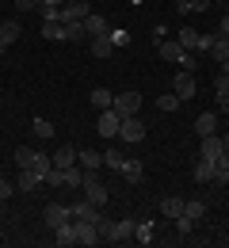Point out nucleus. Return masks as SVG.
I'll return each instance as SVG.
<instances>
[{
    "instance_id": "37998d69",
    "label": "nucleus",
    "mask_w": 229,
    "mask_h": 248,
    "mask_svg": "<svg viewBox=\"0 0 229 248\" xmlns=\"http://www.w3.org/2000/svg\"><path fill=\"white\" fill-rule=\"evenodd\" d=\"M111 42H115V46H130V34L126 31H111Z\"/></svg>"
},
{
    "instance_id": "3c124183",
    "label": "nucleus",
    "mask_w": 229,
    "mask_h": 248,
    "mask_svg": "<svg viewBox=\"0 0 229 248\" xmlns=\"http://www.w3.org/2000/svg\"><path fill=\"white\" fill-rule=\"evenodd\" d=\"M222 184H226V187H229V172H226V180H222Z\"/></svg>"
},
{
    "instance_id": "58836bf2",
    "label": "nucleus",
    "mask_w": 229,
    "mask_h": 248,
    "mask_svg": "<svg viewBox=\"0 0 229 248\" xmlns=\"http://www.w3.org/2000/svg\"><path fill=\"white\" fill-rule=\"evenodd\" d=\"M214 95H218V99L229 95V73H218V77H214Z\"/></svg>"
},
{
    "instance_id": "f3484780",
    "label": "nucleus",
    "mask_w": 229,
    "mask_h": 248,
    "mask_svg": "<svg viewBox=\"0 0 229 248\" xmlns=\"http://www.w3.org/2000/svg\"><path fill=\"white\" fill-rule=\"evenodd\" d=\"M61 4H65V0H42V4H38L42 23H50V19H54V23H61Z\"/></svg>"
},
{
    "instance_id": "2eb2a0df",
    "label": "nucleus",
    "mask_w": 229,
    "mask_h": 248,
    "mask_svg": "<svg viewBox=\"0 0 229 248\" xmlns=\"http://www.w3.org/2000/svg\"><path fill=\"white\" fill-rule=\"evenodd\" d=\"M157 54H161L164 62L180 65V58H183V46H180V42H172V38H164V42H157Z\"/></svg>"
},
{
    "instance_id": "c03bdc74",
    "label": "nucleus",
    "mask_w": 229,
    "mask_h": 248,
    "mask_svg": "<svg viewBox=\"0 0 229 248\" xmlns=\"http://www.w3.org/2000/svg\"><path fill=\"white\" fill-rule=\"evenodd\" d=\"M12 195H15V184H8V180H0V202H4V199H12Z\"/></svg>"
},
{
    "instance_id": "f8f14e48",
    "label": "nucleus",
    "mask_w": 229,
    "mask_h": 248,
    "mask_svg": "<svg viewBox=\"0 0 229 248\" xmlns=\"http://www.w3.org/2000/svg\"><path fill=\"white\" fill-rule=\"evenodd\" d=\"M198 153H202V160H218V156L226 153V149H222V134H206Z\"/></svg>"
},
{
    "instance_id": "b1692460",
    "label": "nucleus",
    "mask_w": 229,
    "mask_h": 248,
    "mask_svg": "<svg viewBox=\"0 0 229 248\" xmlns=\"http://www.w3.org/2000/svg\"><path fill=\"white\" fill-rule=\"evenodd\" d=\"M76 164H80V168H88V172H96L99 164H103V153H92V149H84V153H80V149H76Z\"/></svg>"
},
{
    "instance_id": "e433bc0d",
    "label": "nucleus",
    "mask_w": 229,
    "mask_h": 248,
    "mask_svg": "<svg viewBox=\"0 0 229 248\" xmlns=\"http://www.w3.org/2000/svg\"><path fill=\"white\" fill-rule=\"evenodd\" d=\"M88 34H84V23H69L65 27V42H84Z\"/></svg>"
},
{
    "instance_id": "f03ea898",
    "label": "nucleus",
    "mask_w": 229,
    "mask_h": 248,
    "mask_svg": "<svg viewBox=\"0 0 229 248\" xmlns=\"http://www.w3.org/2000/svg\"><path fill=\"white\" fill-rule=\"evenodd\" d=\"M46 184H58V187H80L84 184V168L73 164V168H50Z\"/></svg>"
},
{
    "instance_id": "473e14b6",
    "label": "nucleus",
    "mask_w": 229,
    "mask_h": 248,
    "mask_svg": "<svg viewBox=\"0 0 229 248\" xmlns=\"http://www.w3.org/2000/svg\"><path fill=\"white\" fill-rule=\"evenodd\" d=\"M31 130H34V138H42V141L54 138V123L50 119H31Z\"/></svg>"
},
{
    "instance_id": "412c9836",
    "label": "nucleus",
    "mask_w": 229,
    "mask_h": 248,
    "mask_svg": "<svg viewBox=\"0 0 229 248\" xmlns=\"http://www.w3.org/2000/svg\"><path fill=\"white\" fill-rule=\"evenodd\" d=\"M107 31H111V23H107L103 16H96V12L84 19V34H88V38H96V34H107Z\"/></svg>"
},
{
    "instance_id": "9b49d317",
    "label": "nucleus",
    "mask_w": 229,
    "mask_h": 248,
    "mask_svg": "<svg viewBox=\"0 0 229 248\" xmlns=\"http://www.w3.org/2000/svg\"><path fill=\"white\" fill-rule=\"evenodd\" d=\"M69 210H73V217H76V221H99V206L96 202H88V199H80V202H73V206H69Z\"/></svg>"
},
{
    "instance_id": "a18cd8bd",
    "label": "nucleus",
    "mask_w": 229,
    "mask_h": 248,
    "mask_svg": "<svg viewBox=\"0 0 229 248\" xmlns=\"http://www.w3.org/2000/svg\"><path fill=\"white\" fill-rule=\"evenodd\" d=\"M164 38H168V27H164V23H157V27H153V42H164Z\"/></svg>"
},
{
    "instance_id": "c85d7f7f",
    "label": "nucleus",
    "mask_w": 229,
    "mask_h": 248,
    "mask_svg": "<svg viewBox=\"0 0 229 248\" xmlns=\"http://www.w3.org/2000/svg\"><path fill=\"white\" fill-rule=\"evenodd\" d=\"M180 103H183V99H180L176 92H164V95H157V111H164V115H168V111H180Z\"/></svg>"
},
{
    "instance_id": "4468645a",
    "label": "nucleus",
    "mask_w": 229,
    "mask_h": 248,
    "mask_svg": "<svg viewBox=\"0 0 229 248\" xmlns=\"http://www.w3.org/2000/svg\"><path fill=\"white\" fill-rule=\"evenodd\" d=\"M46 184L38 172H31V168H19V180H15V191H38V187Z\"/></svg>"
},
{
    "instance_id": "393cba45",
    "label": "nucleus",
    "mask_w": 229,
    "mask_h": 248,
    "mask_svg": "<svg viewBox=\"0 0 229 248\" xmlns=\"http://www.w3.org/2000/svg\"><path fill=\"white\" fill-rule=\"evenodd\" d=\"M111 103H115V92H111V88H92V107H96V111H107Z\"/></svg>"
},
{
    "instance_id": "ea45409f",
    "label": "nucleus",
    "mask_w": 229,
    "mask_h": 248,
    "mask_svg": "<svg viewBox=\"0 0 229 248\" xmlns=\"http://www.w3.org/2000/svg\"><path fill=\"white\" fill-rule=\"evenodd\" d=\"M172 221H176V233H183V237H187V233H191V229H195V225H198V221H191V217H187V214L172 217Z\"/></svg>"
},
{
    "instance_id": "72a5a7b5",
    "label": "nucleus",
    "mask_w": 229,
    "mask_h": 248,
    "mask_svg": "<svg viewBox=\"0 0 229 248\" xmlns=\"http://www.w3.org/2000/svg\"><path fill=\"white\" fill-rule=\"evenodd\" d=\"M183 214L191 217V221H202V217H206V202H198V199H191V202H183Z\"/></svg>"
},
{
    "instance_id": "aec40b11",
    "label": "nucleus",
    "mask_w": 229,
    "mask_h": 248,
    "mask_svg": "<svg viewBox=\"0 0 229 248\" xmlns=\"http://www.w3.org/2000/svg\"><path fill=\"white\" fill-rule=\"evenodd\" d=\"M134 225H137V217H119V221H115V241H119V245L134 241Z\"/></svg>"
},
{
    "instance_id": "cd10ccee",
    "label": "nucleus",
    "mask_w": 229,
    "mask_h": 248,
    "mask_svg": "<svg viewBox=\"0 0 229 248\" xmlns=\"http://www.w3.org/2000/svg\"><path fill=\"white\" fill-rule=\"evenodd\" d=\"M96 229H99V241H103V245H119V241H115V221H111V217H99Z\"/></svg>"
},
{
    "instance_id": "6ab92c4d",
    "label": "nucleus",
    "mask_w": 229,
    "mask_h": 248,
    "mask_svg": "<svg viewBox=\"0 0 229 248\" xmlns=\"http://www.w3.org/2000/svg\"><path fill=\"white\" fill-rule=\"evenodd\" d=\"M119 172H122V180H126V184H141L145 164H141V160H122V168H119Z\"/></svg>"
},
{
    "instance_id": "a211bd4d",
    "label": "nucleus",
    "mask_w": 229,
    "mask_h": 248,
    "mask_svg": "<svg viewBox=\"0 0 229 248\" xmlns=\"http://www.w3.org/2000/svg\"><path fill=\"white\" fill-rule=\"evenodd\" d=\"M195 134H198V138H206V134H218V115H214V111H202V115L195 119Z\"/></svg>"
},
{
    "instance_id": "c9c22d12",
    "label": "nucleus",
    "mask_w": 229,
    "mask_h": 248,
    "mask_svg": "<svg viewBox=\"0 0 229 248\" xmlns=\"http://www.w3.org/2000/svg\"><path fill=\"white\" fill-rule=\"evenodd\" d=\"M210 0H176V12H206Z\"/></svg>"
},
{
    "instance_id": "f257e3e1",
    "label": "nucleus",
    "mask_w": 229,
    "mask_h": 248,
    "mask_svg": "<svg viewBox=\"0 0 229 248\" xmlns=\"http://www.w3.org/2000/svg\"><path fill=\"white\" fill-rule=\"evenodd\" d=\"M15 164H19V168H31V172H38V176L46 180V176H50V168H54V156L23 145V149H15Z\"/></svg>"
},
{
    "instance_id": "5701e85b",
    "label": "nucleus",
    "mask_w": 229,
    "mask_h": 248,
    "mask_svg": "<svg viewBox=\"0 0 229 248\" xmlns=\"http://www.w3.org/2000/svg\"><path fill=\"white\" fill-rule=\"evenodd\" d=\"M191 176H195V184H214V160H202V156H198Z\"/></svg>"
},
{
    "instance_id": "de8ad7c7",
    "label": "nucleus",
    "mask_w": 229,
    "mask_h": 248,
    "mask_svg": "<svg viewBox=\"0 0 229 248\" xmlns=\"http://www.w3.org/2000/svg\"><path fill=\"white\" fill-rule=\"evenodd\" d=\"M218 115H229V95H222V99H218Z\"/></svg>"
},
{
    "instance_id": "a19ab883",
    "label": "nucleus",
    "mask_w": 229,
    "mask_h": 248,
    "mask_svg": "<svg viewBox=\"0 0 229 248\" xmlns=\"http://www.w3.org/2000/svg\"><path fill=\"white\" fill-rule=\"evenodd\" d=\"M122 160H126V156H119L115 149H111V153H103V164H107V168H115V172L122 168Z\"/></svg>"
},
{
    "instance_id": "2f4dec72",
    "label": "nucleus",
    "mask_w": 229,
    "mask_h": 248,
    "mask_svg": "<svg viewBox=\"0 0 229 248\" xmlns=\"http://www.w3.org/2000/svg\"><path fill=\"white\" fill-rule=\"evenodd\" d=\"M134 241H137V245H149V241H153V221H137V225H134Z\"/></svg>"
},
{
    "instance_id": "39448f33",
    "label": "nucleus",
    "mask_w": 229,
    "mask_h": 248,
    "mask_svg": "<svg viewBox=\"0 0 229 248\" xmlns=\"http://www.w3.org/2000/svg\"><path fill=\"white\" fill-rule=\"evenodd\" d=\"M88 16H92V8H88V0H65V4H61V23H84V19H88Z\"/></svg>"
},
{
    "instance_id": "7c9ffc66",
    "label": "nucleus",
    "mask_w": 229,
    "mask_h": 248,
    "mask_svg": "<svg viewBox=\"0 0 229 248\" xmlns=\"http://www.w3.org/2000/svg\"><path fill=\"white\" fill-rule=\"evenodd\" d=\"M176 42H180L183 50H195V42H198V31H195V27H180V34H176Z\"/></svg>"
},
{
    "instance_id": "79ce46f5",
    "label": "nucleus",
    "mask_w": 229,
    "mask_h": 248,
    "mask_svg": "<svg viewBox=\"0 0 229 248\" xmlns=\"http://www.w3.org/2000/svg\"><path fill=\"white\" fill-rule=\"evenodd\" d=\"M38 4H42V0H15L19 12H38Z\"/></svg>"
},
{
    "instance_id": "49530a36",
    "label": "nucleus",
    "mask_w": 229,
    "mask_h": 248,
    "mask_svg": "<svg viewBox=\"0 0 229 248\" xmlns=\"http://www.w3.org/2000/svg\"><path fill=\"white\" fill-rule=\"evenodd\" d=\"M218 34H229V12L222 16V19H218Z\"/></svg>"
},
{
    "instance_id": "a878e982",
    "label": "nucleus",
    "mask_w": 229,
    "mask_h": 248,
    "mask_svg": "<svg viewBox=\"0 0 229 248\" xmlns=\"http://www.w3.org/2000/svg\"><path fill=\"white\" fill-rule=\"evenodd\" d=\"M76 164V149L73 145H61L58 153H54V168H73Z\"/></svg>"
},
{
    "instance_id": "7ed1b4c3",
    "label": "nucleus",
    "mask_w": 229,
    "mask_h": 248,
    "mask_svg": "<svg viewBox=\"0 0 229 248\" xmlns=\"http://www.w3.org/2000/svg\"><path fill=\"white\" fill-rule=\"evenodd\" d=\"M111 107H115L119 119H134V115L141 111V95L137 92H115V103H111Z\"/></svg>"
},
{
    "instance_id": "ddd939ff",
    "label": "nucleus",
    "mask_w": 229,
    "mask_h": 248,
    "mask_svg": "<svg viewBox=\"0 0 229 248\" xmlns=\"http://www.w3.org/2000/svg\"><path fill=\"white\" fill-rule=\"evenodd\" d=\"M54 241H58V248H73L76 245V221L58 225V229H54Z\"/></svg>"
},
{
    "instance_id": "f704fd0d",
    "label": "nucleus",
    "mask_w": 229,
    "mask_h": 248,
    "mask_svg": "<svg viewBox=\"0 0 229 248\" xmlns=\"http://www.w3.org/2000/svg\"><path fill=\"white\" fill-rule=\"evenodd\" d=\"M0 38L12 46V42L19 38V19H8V23H0Z\"/></svg>"
},
{
    "instance_id": "9d476101",
    "label": "nucleus",
    "mask_w": 229,
    "mask_h": 248,
    "mask_svg": "<svg viewBox=\"0 0 229 248\" xmlns=\"http://www.w3.org/2000/svg\"><path fill=\"white\" fill-rule=\"evenodd\" d=\"M76 221V217H73ZM76 245H84V248H96L103 245L99 241V229H96V221H76Z\"/></svg>"
},
{
    "instance_id": "bb28decb",
    "label": "nucleus",
    "mask_w": 229,
    "mask_h": 248,
    "mask_svg": "<svg viewBox=\"0 0 229 248\" xmlns=\"http://www.w3.org/2000/svg\"><path fill=\"white\" fill-rule=\"evenodd\" d=\"M42 38L46 42H65V23H54V19L42 23Z\"/></svg>"
},
{
    "instance_id": "0eeeda50",
    "label": "nucleus",
    "mask_w": 229,
    "mask_h": 248,
    "mask_svg": "<svg viewBox=\"0 0 229 248\" xmlns=\"http://www.w3.org/2000/svg\"><path fill=\"white\" fill-rule=\"evenodd\" d=\"M42 221H46L50 229H58V225H65V221H73V210H69L65 202H50V206L42 210Z\"/></svg>"
},
{
    "instance_id": "4c0bfd02",
    "label": "nucleus",
    "mask_w": 229,
    "mask_h": 248,
    "mask_svg": "<svg viewBox=\"0 0 229 248\" xmlns=\"http://www.w3.org/2000/svg\"><path fill=\"white\" fill-rule=\"evenodd\" d=\"M180 69H187V73H195V69H198V54H195V50H183V58H180Z\"/></svg>"
},
{
    "instance_id": "6e6552de",
    "label": "nucleus",
    "mask_w": 229,
    "mask_h": 248,
    "mask_svg": "<svg viewBox=\"0 0 229 248\" xmlns=\"http://www.w3.org/2000/svg\"><path fill=\"white\" fill-rule=\"evenodd\" d=\"M80 187H84V199H88V202H96V206H103V202H107V187L99 184L88 168H84V184H80Z\"/></svg>"
},
{
    "instance_id": "1a4fd4ad",
    "label": "nucleus",
    "mask_w": 229,
    "mask_h": 248,
    "mask_svg": "<svg viewBox=\"0 0 229 248\" xmlns=\"http://www.w3.org/2000/svg\"><path fill=\"white\" fill-rule=\"evenodd\" d=\"M119 126H122V119L115 115V107H107V111H99V123H96L99 138H119Z\"/></svg>"
},
{
    "instance_id": "c756f323",
    "label": "nucleus",
    "mask_w": 229,
    "mask_h": 248,
    "mask_svg": "<svg viewBox=\"0 0 229 248\" xmlns=\"http://www.w3.org/2000/svg\"><path fill=\"white\" fill-rule=\"evenodd\" d=\"M214 42H218V31H198V42H195V54H210L214 50Z\"/></svg>"
},
{
    "instance_id": "dca6fc26",
    "label": "nucleus",
    "mask_w": 229,
    "mask_h": 248,
    "mask_svg": "<svg viewBox=\"0 0 229 248\" xmlns=\"http://www.w3.org/2000/svg\"><path fill=\"white\" fill-rule=\"evenodd\" d=\"M88 46H92V54H96V58H111V54H115L111 31H107V34H96V38H88Z\"/></svg>"
},
{
    "instance_id": "09e8293b",
    "label": "nucleus",
    "mask_w": 229,
    "mask_h": 248,
    "mask_svg": "<svg viewBox=\"0 0 229 248\" xmlns=\"http://www.w3.org/2000/svg\"><path fill=\"white\" fill-rule=\"evenodd\" d=\"M222 149H226V153H229V134H222Z\"/></svg>"
},
{
    "instance_id": "8fccbe9b",
    "label": "nucleus",
    "mask_w": 229,
    "mask_h": 248,
    "mask_svg": "<svg viewBox=\"0 0 229 248\" xmlns=\"http://www.w3.org/2000/svg\"><path fill=\"white\" fill-rule=\"evenodd\" d=\"M4 50H8V42H4V38H0V58H4Z\"/></svg>"
},
{
    "instance_id": "20e7f679",
    "label": "nucleus",
    "mask_w": 229,
    "mask_h": 248,
    "mask_svg": "<svg viewBox=\"0 0 229 248\" xmlns=\"http://www.w3.org/2000/svg\"><path fill=\"white\" fill-rule=\"evenodd\" d=\"M172 92L180 95L183 103L187 99H195L198 88H195V73H187V69H176V77H172Z\"/></svg>"
},
{
    "instance_id": "4be33fe9",
    "label": "nucleus",
    "mask_w": 229,
    "mask_h": 248,
    "mask_svg": "<svg viewBox=\"0 0 229 248\" xmlns=\"http://www.w3.org/2000/svg\"><path fill=\"white\" fill-rule=\"evenodd\" d=\"M161 214L164 217H180L183 214V199H180V195H164L161 199Z\"/></svg>"
},
{
    "instance_id": "423d86ee",
    "label": "nucleus",
    "mask_w": 229,
    "mask_h": 248,
    "mask_svg": "<svg viewBox=\"0 0 229 248\" xmlns=\"http://www.w3.org/2000/svg\"><path fill=\"white\" fill-rule=\"evenodd\" d=\"M119 138L126 141V145H137V141H145V123L134 115V119H122V126H119Z\"/></svg>"
}]
</instances>
